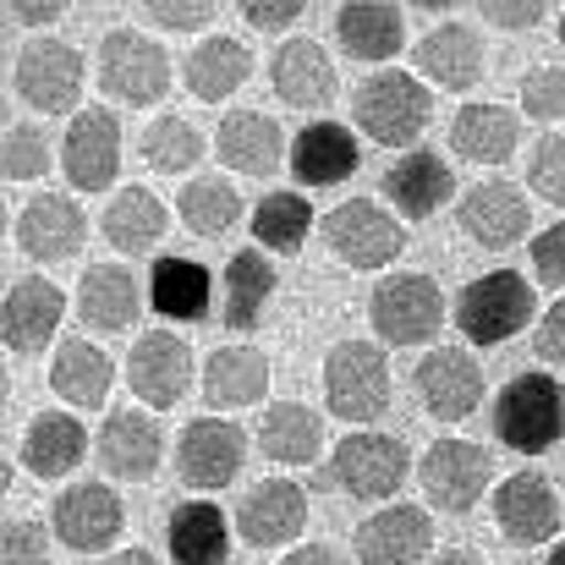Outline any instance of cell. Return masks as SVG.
<instances>
[{"mask_svg":"<svg viewBox=\"0 0 565 565\" xmlns=\"http://www.w3.org/2000/svg\"><path fill=\"white\" fill-rule=\"evenodd\" d=\"M494 434L505 450L539 456L565 439V384L555 374H516L494 395Z\"/></svg>","mask_w":565,"mask_h":565,"instance_id":"obj_1","label":"cell"},{"mask_svg":"<svg viewBox=\"0 0 565 565\" xmlns=\"http://www.w3.org/2000/svg\"><path fill=\"white\" fill-rule=\"evenodd\" d=\"M428 116H434V99H428L423 77L395 72V66L363 77L358 94H352V121H358L374 143H390V149L417 143V132L428 127Z\"/></svg>","mask_w":565,"mask_h":565,"instance_id":"obj_2","label":"cell"},{"mask_svg":"<svg viewBox=\"0 0 565 565\" xmlns=\"http://www.w3.org/2000/svg\"><path fill=\"white\" fill-rule=\"evenodd\" d=\"M533 308H539L533 280L516 275V269H494V275H478L472 286H461V297H456V330L472 347H505L511 335L527 330Z\"/></svg>","mask_w":565,"mask_h":565,"instance_id":"obj_3","label":"cell"},{"mask_svg":"<svg viewBox=\"0 0 565 565\" xmlns=\"http://www.w3.org/2000/svg\"><path fill=\"white\" fill-rule=\"evenodd\" d=\"M99 88L121 105H160L171 94V55L138 28H110L99 39Z\"/></svg>","mask_w":565,"mask_h":565,"instance_id":"obj_4","label":"cell"},{"mask_svg":"<svg viewBox=\"0 0 565 565\" xmlns=\"http://www.w3.org/2000/svg\"><path fill=\"white\" fill-rule=\"evenodd\" d=\"M369 313H374L384 347H423L445 324V291L428 275H390V280H379Z\"/></svg>","mask_w":565,"mask_h":565,"instance_id":"obj_5","label":"cell"},{"mask_svg":"<svg viewBox=\"0 0 565 565\" xmlns=\"http://www.w3.org/2000/svg\"><path fill=\"white\" fill-rule=\"evenodd\" d=\"M489 478H494V461L472 439H434L428 456H423V467H417V483H423L428 505L434 511H450V516H467L483 500Z\"/></svg>","mask_w":565,"mask_h":565,"instance_id":"obj_6","label":"cell"},{"mask_svg":"<svg viewBox=\"0 0 565 565\" xmlns=\"http://www.w3.org/2000/svg\"><path fill=\"white\" fill-rule=\"evenodd\" d=\"M324 401L347 423H374L390 406V369L384 352L369 341H341L324 363Z\"/></svg>","mask_w":565,"mask_h":565,"instance_id":"obj_7","label":"cell"},{"mask_svg":"<svg viewBox=\"0 0 565 565\" xmlns=\"http://www.w3.org/2000/svg\"><path fill=\"white\" fill-rule=\"evenodd\" d=\"M324 242H330L335 258L352 264V269H384V264L401 258L406 231H401V220H395L390 209H379L369 198H347L341 209L324 214Z\"/></svg>","mask_w":565,"mask_h":565,"instance_id":"obj_8","label":"cell"},{"mask_svg":"<svg viewBox=\"0 0 565 565\" xmlns=\"http://www.w3.org/2000/svg\"><path fill=\"white\" fill-rule=\"evenodd\" d=\"M17 94L44 110V116H61L77 105L83 94V55L77 44L66 39H28L22 55H17Z\"/></svg>","mask_w":565,"mask_h":565,"instance_id":"obj_9","label":"cell"},{"mask_svg":"<svg viewBox=\"0 0 565 565\" xmlns=\"http://www.w3.org/2000/svg\"><path fill=\"white\" fill-rule=\"evenodd\" d=\"M127 527V505L110 483H72L61 500H55V539L72 550V555H99L121 539Z\"/></svg>","mask_w":565,"mask_h":565,"instance_id":"obj_10","label":"cell"},{"mask_svg":"<svg viewBox=\"0 0 565 565\" xmlns=\"http://www.w3.org/2000/svg\"><path fill=\"white\" fill-rule=\"evenodd\" d=\"M247 461V434L231 417H198L177 439V472L188 489H225Z\"/></svg>","mask_w":565,"mask_h":565,"instance_id":"obj_11","label":"cell"},{"mask_svg":"<svg viewBox=\"0 0 565 565\" xmlns=\"http://www.w3.org/2000/svg\"><path fill=\"white\" fill-rule=\"evenodd\" d=\"M330 472L347 494L358 500H384L406 483V445L395 434H347L330 456Z\"/></svg>","mask_w":565,"mask_h":565,"instance_id":"obj_12","label":"cell"},{"mask_svg":"<svg viewBox=\"0 0 565 565\" xmlns=\"http://www.w3.org/2000/svg\"><path fill=\"white\" fill-rule=\"evenodd\" d=\"M302 527H308V494L291 478H264L236 505V533L253 550H280V544L302 539Z\"/></svg>","mask_w":565,"mask_h":565,"instance_id":"obj_13","label":"cell"},{"mask_svg":"<svg viewBox=\"0 0 565 565\" xmlns=\"http://www.w3.org/2000/svg\"><path fill=\"white\" fill-rule=\"evenodd\" d=\"M61 166H66V182L77 192H99L116 182L121 171V121L110 110H77L72 127H66V143H61Z\"/></svg>","mask_w":565,"mask_h":565,"instance_id":"obj_14","label":"cell"},{"mask_svg":"<svg viewBox=\"0 0 565 565\" xmlns=\"http://www.w3.org/2000/svg\"><path fill=\"white\" fill-rule=\"evenodd\" d=\"M61 319H66V297H61V286L44 280V275H28V280H17V286L6 291V308H0V341H6V352L33 358V352H44V347L55 341V324H61Z\"/></svg>","mask_w":565,"mask_h":565,"instance_id":"obj_15","label":"cell"},{"mask_svg":"<svg viewBox=\"0 0 565 565\" xmlns=\"http://www.w3.org/2000/svg\"><path fill=\"white\" fill-rule=\"evenodd\" d=\"M188 379H192V358L177 330H143L132 341L127 384H132V395L143 406H177L188 395Z\"/></svg>","mask_w":565,"mask_h":565,"instance_id":"obj_16","label":"cell"},{"mask_svg":"<svg viewBox=\"0 0 565 565\" xmlns=\"http://www.w3.org/2000/svg\"><path fill=\"white\" fill-rule=\"evenodd\" d=\"M417 401L428 406V417L439 423H461L483 406V374L467 352L456 347H434L423 363H417Z\"/></svg>","mask_w":565,"mask_h":565,"instance_id":"obj_17","label":"cell"},{"mask_svg":"<svg viewBox=\"0 0 565 565\" xmlns=\"http://www.w3.org/2000/svg\"><path fill=\"white\" fill-rule=\"evenodd\" d=\"M88 236V220L77 209V198L66 192H39L22 214H17V247L33 258V264H61L83 247Z\"/></svg>","mask_w":565,"mask_h":565,"instance_id":"obj_18","label":"cell"},{"mask_svg":"<svg viewBox=\"0 0 565 565\" xmlns=\"http://www.w3.org/2000/svg\"><path fill=\"white\" fill-rule=\"evenodd\" d=\"M160 450H166V434H160V423H154L149 412L121 406V412H110L105 428H99V467H105L110 478H121V483L154 478V472H160Z\"/></svg>","mask_w":565,"mask_h":565,"instance_id":"obj_19","label":"cell"},{"mask_svg":"<svg viewBox=\"0 0 565 565\" xmlns=\"http://www.w3.org/2000/svg\"><path fill=\"white\" fill-rule=\"evenodd\" d=\"M494 522H500V533L511 544L533 550V544L561 533V500H555V489L539 472H511L494 489Z\"/></svg>","mask_w":565,"mask_h":565,"instance_id":"obj_20","label":"cell"},{"mask_svg":"<svg viewBox=\"0 0 565 565\" xmlns=\"http://www.w3.org/2000/svg\"><path fill=\"white\" fill-rule=\"evenodd\" d=\"M358 565H417L434 544V522L417 505H384L358 527Z\"/></svg>","mask_w":565,"mask_h":565,"instance_id":"obj_21","label":"cell"},{"mask_svg":"<svg viewBox=\"0 0 565 565\" xmlns=\"http://www.w3.org/2000/svg\"><path fill=\"white\" fill-rule=\"evenodd\" d=\"M456 220H461V231H467L478 247H489V253L516 247V242L527 236V225H533L527 198L516 188H505V182H478V188L461 198Z\"/></svg>","mask_w":565,"mask_h":565,"instance_id":"obj_22","label":"cell"},{"mask_svg":"<svg viewBox=\"0 0 565 565\" xmlns=\"http://www.w3.org/2000/svg\"><path fill=\"white\" fill-rule=\"evenodd\" d=\"M417 77L450 88V94H467L478 77H483V39L467 28V22H439L417 39V55H412Z\"/></svg>","mask_w":565,"mask_h":565,"instance_id":"obj_23","label":"cell"},{"mask_svg":"<svg viewBox=\"0 0 565 565\" xmlns=\"http://www.w3.org/2000/svg\"><path fill=\"white\" fill-rule=\"evenodd\" d=\"M269 83L286 105L297 110H324L335 99V61L324 55L319 39H286L269 61Z\"/></svg>","mask_w":565,"mask_h":565,"instance_id":"obj_24","label":"cell"},{"mask_svg":"<svg viewBox=\"0 0 565 565\" xmlns=\"http://www.w3.org/2000/svg\"><path fill=\"white\" fill-rule=\"evenodd\" d=\"M358 160H363V149H358L352 127H341V121H308L291 143V177L302 188H335L358 171Z\"/></svg>","mask_w":565,"mask_h":565,"instance_id":"obj_25","label":"cell"},{"mask_svg":"<svg viewBox=\"0 0 565 565\" xmlns=\"http://www.w3.org/2000/svg\"><path fill=\"white\" fill-rule=\"evenodd\" d=\"M214 154L231 171H242V177H269L280 166V154H286V138H280V127L264 110H231L214 127Z\"/></svg>","mask_w":565,"mask_h":565,"instance_id":"obj_26","label":"cell"},{"mask_svg":"<svg viewBox=\"0 0 565 565\" xmlns=\"http://www.w3.org/2000/svg\"><path fill=\"white\" fill-rule=\"evenodd\" d=\"M450 166L428 149H406L390 171H384V198L406 214V220H428L450 203Z\"/></svg>","mask_w":565,"mask_h":565,"instance_id":"obj_27","label":"cell"},{"mask_svg":"<svg viewBox=\"0 0 565 565\" xmlns=\"http://www.w3.org/2000/svg\"><path fill=\"white\" fill-rule=\"evenodd\" d=\"M83 456H88V434H83V423L72 412H39L28 423V434H22V467L33 478H44V483L77 472Z\"/></svg>","mask_w":565,"mask_h":565,"instance_id":"obj_28","label":"cell"},{"mask_svg":"<svg viewBox=\"0 0 565 565\" xmlns=\"http://www.w3.org/2000/svg\"><path fill=\"white\" fill-rule=\"evenodd\" d=\"M522 143V121L500 105H461L450 121V149L472 166H505Z\"/></svg>","mask_w":565,"mask_h":565,"instance_id":"obj_29","label":"cell"},{"mask_svg":"<svg viewBox=\"0 0 565 565\" xmlns=\"http://www.w3.org/2000/svg\"><path fill=\"white\" fill-rule=\"evenodd\" d=\"M77 319L99 335H116L138 319V280L121 264H94L77 286Z\"/></svg>","mask_w":565,"mask_h":565,"instance_id":"obj_30","label":"cell"},{"mask_svg":"<svg viewBox=\"0 0 565 565\" xmlns=\"http://www.w3.org/2000/svg\"><path fill=\"white\" fill-rule=\"evenodd\" d=\"M182 77H188V88L198 99L220 105V99H231V94L253 77V50H247L242 39H231V33H209L188 55Z\"/></svg>","mask_w":565,"mask_h":565,"instance_id":"obj_31","label":"cell"},{"mask_svg":"<svg viewBox=\"0 0 565 565\" xmlns=\"http://www.w3.org/2000/svg\"><path fill=\"white\" fill-rule=\"evenodd\" d=\"M335 39L358 61H390L406 44V17L401 6H384V0H347L335 11Z\"/></svg>","mask_w":565,"mask_h":565,"instance_id":"obj_32","label":"cell"},{"mask_svg":"<svg viewBox=\"0 0 565 565\" xmlns=\"http://www.w3.org/2000/svg\"><path fill=\"white\" fill-rule=\"evenodd\" d=\"M264 390H269V363L258 347H220L203 363V401L220 412L253 406V401H264Z\"/></svg>","mask_w":565,"mask_h":565,"instance_id":"obj_33","label":"cell"},{"mask_svg":"<svg viewBox=\"0 0 565 565\" xmlns=\"http://www.w3.org/2000/svg\"><path fill=\"white\" fill-rule=\"evenodd\" d=\"M110 384H116V363H110L94 341H61V347H55L50 390H55L66 406H105Z\"/></svg>","mask_w":565,"mask_h":565,"instance_id":"obj_34","label":"cell"},{"mask_svg":"<svg viewBox=\"0 0 565 565\" xmlns=\"http://www.w3.org/2000/svg\"><path fill=\"white\" fill-rule=\"evenodd\" d=\"M166 539H171L177 565H225V555H231V527H225L220 505H209V500H182L171 511Z\"/></svg>","mask_w":565,"mask_h":565,"instance_id":"obj_35","label":"cell"},{"mask_svg":"<svg viewBox=\"0 0 565 565\" xmlns=\"http://www.w3.org/2000/svg\"><path fill=\"white\" fill-rule=\"evenodd\" d=\"M269 297H275V264L258 247L231 253V264H225V324L231 330H258Z\"/></svg>","mask_w":565,"mask_h":565,"instance_id":"obj_36","label":"cell"},{"mask_svg":"<svg viewBox=\"0 0 565 565\" xmlns=\"http://www.w3.org/2000/svg\"><path fill=\"white\" fill-rule=\"evenodd\" d=\"M319 439H324V428H319V412L313 406L280 401V406H269L258 417V445H264L269 461L308 467V461H319Z\"/></svg>","mask_w":565,"mask_h":565,"instance_id":"obj_37","label":"cell"},{"mask_svg":"<svg viewBox=\"0 0 565 565\" xmlns=\"http://www.w3.org/2000/svg\"><path fill=\"white\" fill-rule=\"evenodd\" d=\"M105 242L116 253H149L160 236H166V203L149 188H121L105 209Z\"/></svg>","mask_w":565,"mask_h":565,"instance_id":"obj_38","label":"cell"},{"mask_svg":"<svg viewBox=\"0 0 565 565\" xmlns=\"http://www.w3.org/2000/svg\"><path fill=\"white\" fill-rule=\"evenodd\" d=\"M149 302L166 319H203L209 313V269L198 258H154L149 269Z\"/></svg>","mask_w":565,"mask_h":565,"instance_id":"obj_39","label":"cell"},{"mask_svg":"<svg viewBox=\"0 0 565 565\" xmlns=\"http://www.w3.org/2000/svg\"><path fill=\"white\" fill-rule=\"evenodd\" d=\"M308 231H313V203H308L302 192H269V198H258V209H253V236H258V247L302 253Z\"/></svg>","mask_w":565,"mask_h":565,"instance_id":"obj_40","label":"cell"},{"mask_svg":"<svg viewBox=\"0 0 565 565\" xmlns=\"http://www.w3.org/2000/svg\"><path fill=\"white\" fill-rule=\"evenodd\" d=\"M182 220L192 236H225L242 220V192L231 188L225 177H198L192 188H182Z\"/></svg>","mask_w":565,"mask_h":565,"instance_id":"obj_41","label":"cell"},{"mask_svg":"<svg viewBox=\"0 0 565 565\" xmlns=\"http://www.w3.org/2000/svg\"><path fill=\"white\" fill-rule=\"evenodd\" d=\"M143 160L166 177H182L203 160V132L192 127L188 116H160L149 132H143Z\"/></svg>","mask_w":565,"mask_h":565,"instance_id":"obj_42","label":"cell"},{"mask_svg":"<svg viewBox=\"0 0 565 565\" xmlns=\"http://www.w3.org/2000/svg\"><path fill=\"white\" fill-rule=\"evenodd\" d=\"M50 171V143L39 127H11L6 132V182H39Z\"/></svg>","mask_w":565,"mask_h":565,"instance_id":"obj_43","label":"cell"},{"mask_svg":"<svg viewBox=\"0 0 565 565\" xmlns=\"http://www.w3.org/2000/svg\"><path fill=\"white\" fill-rule=\"evenodd\" d=\"M522 105L533 121H565V66H533L522 77Z\"/></svg>","mask_w":565,"mask_h":565,"instance_id":"obj_44","label":"cell"},{"mask_svg":"<svg viewBox=\"0 0 565 565\" xmlns=\"http://www.w3.org/2000/svg\"><path fill=\"white\" fill-rule=\"evenodd\" d=\"M527 188L539 192L544 203L565 209V138H544L527 160Z\"/></svg>","mask_w":565,"mask_h":565,"instance_id":"obj_45","label":"cell"},{"mask_svg":"<svg viewBox=\"0 0 565 565\" xmlns=\"http://www.w3.org/2000/svg\"><path fill=\"white\" fill-rule=\"evenodd\" d=\"M209 17H214L209 0H149L143 6V22H154L166 33H198V28H209Z\"/></svg>","mask_w":565,"mask_h":565,"instance_id":"obj_46","label":"cell"},{"mask_svg":"<svg viewBox=\"0 0 565 565\" xmlns=\"http://www.w3.org/2000/svg\"><path fill=\"white\" fill-rule=\"evenodd\" d=\"M533 275H539V286H565V220H555L550 231H539V242H533Z\"/></svg>","mask_w":565,"mask_h":565,"instance_id":"obj_47","label":"cell"},{"mask_svg":"<svg viewBox=\"0 0 565 565\" xmlns=\"http://www.w3.org/2000/svg\"><path fill=\"white\" fill-rule=\"evenodd\" d=\"M6 565H50V539L39 522H6Z\"/></svg>","mask_w":565,"mask_h":565,"instance_id":"obj_48","label":"cell"},{"mask_svg":"<svg viewBox=\"0 0 565 565\" xmlns=\"http://www.w3.org/2000/svg\"><path fill=\"white\" fill-rule=\"evenodd\" d=\"M242 17H247V28H258V33H286L308 6H297V0H247V6H236Z\"/></svg>","mask_w":565,"mask_h":565,"instance_id":"obj_49","label":"cell"},{"mask_svg":"<svg viewBox=\"0 0 565 565\" xmlns=\"http://www.w3.org/2000/svg\"><path fill=\"white\" fill-rule=\"evenodd\" d=\"M483 17H489L494 28H505V33H522V28H539V22H544V6H539V0H500V6L489 0Z\"/></svg>","mask_w":565,"mask_h":565,"instance_id":"obj_50","label":"cell"},{"mask_svg":"<svg viewBox=\"0 0 565 565\" xmlns=\"http://www.w3.org/2000/svg\"><path fill=\"white\" fill-rule=\"evenodd\" d=\"M539 358L555 363V369H565V297L550 302V313L539 319Z\"/></svg>","mask_w":565,"mask_h":565,"instance_id":"obj_51","label":"cell"},{"mask_svg":"<svg viewBox=\"0 0 565 565\" xmlns=\"http://www.w3.org/2000/svg\"><path fill=\"white\" fill-rule=\"evenodd\" d=\"M6 11H11V22H22V28H44V22H55V17H61V6H55V0H11Z\"/></svg>","mask_w":565,"mask_h":565,"instance_id":"obj_52","label":"cell"},{"mask_svg":"<svg viewBox=\"0 0 565 565\" xmlns=\"http://www.w3.org/2000/svg\"><path fill=\"white\" fill-rule=\"evenodd\" d=\"M280 565H341V555L324 550V544H302V550H291Z\"/></svg>","mask_w":565,"mask_h":565,"instance_id":"obj_53","label":"cell"},{"mask_svg":"<svg viewBox=\"0 0 565 565\" xmlns=\"http://www.w3.org/2000/svg\"><path fill=\"white\" fill-rule=\"evenodd\" d=\"M428 565H483V561H478L472 550H445V555H434Z\"/></svg>","mask_w":565,"mask_h":565,"instance_id":"obj_54","label":"cell"},{"mask_svg":"<svg viewBox=\"0 0 565 565\" xmlns=\"http://www.w3.org/2000/svg\"><path fill=\"white\" fill-rule=\"evenodd\" d=\"M110 565H160V561H154L149 550H121V555H116Z\"/></svg>","mask_w":565,"mask_h":565,"instance_id":"obj_55","label":"cell"},{"mask_svg":"<svg viewBox=\"0 0 565 565\" xmlns=\"http://www.w3.org/2000/svg\"><path fill=\"white\" fill-rule=\"evenodd\" d=\"M550 565H565V539L555 544V550H550Z\"/></svg>","mask_w":565,"mask_h":565,"instance_id":"obj_56","label":"cell"},{"mask_svg":"<svg viewBox=\"0 0 565 565\" xmlns=\"http://www.w3.org/2000/svg\"><path fill=\"white\" fill-rule=\"evenodd\" d=\"M561 44H565V6H561Z\"/></svg>","mask_w":565,"mask_h":565,"instance_id":"obj_57","label":"cell"}]
</instances>
